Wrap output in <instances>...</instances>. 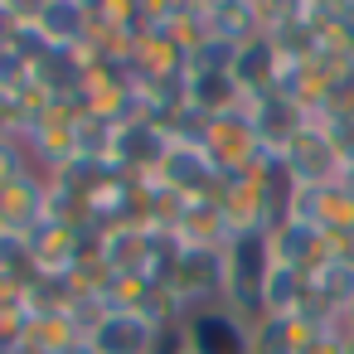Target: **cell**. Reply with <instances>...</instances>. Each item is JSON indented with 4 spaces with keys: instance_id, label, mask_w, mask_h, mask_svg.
Listing matches in <instances>:
<instances>
[{
    "instance_id": "12",
    "label": "cell",
    "mask_w": 354,
    "mask_h": 354,
    "mask_svg": "<svg viewBox=\"0 0 354 354\" xmlns=\"http://www.w3.org/2000/svg\"><path fill=\"white\" fill-rule=\"evenodd\" d=\"M243 112L252 117V127H257V141L267 146V151H281L306 122H310V112L301 107V102H291L286 93H267V97H252V102H243Z\"/></svg>"
},
{
    "instance_id": "7",
    "label": "cell",
    "mask_w": 354,
    "mask_h": 354,
    "mask_svg": "<svg viewBox=\"0 0 354 354\" xmlns=\"http://www.w3.org/2000/svg\"><path fill=\"white\" fill-rule=\"evenodd\" d=\"M25 243H30V252H35V267H39V277H68L73 267H78V257L83 252H93V233L88 228H78V223H64V218H44L35 233H25Z\"/></svg>"
},
{
    "instance_id": "10",
    "label": "cell",
    "mask_w": 354,
    "mask_h": 354,
    "mask_svg": "<svg viewBox=\"0 0 354 354\" xmlns=\"http://www.w3.org/2000/svg\"><path fill=\"white\" fill-rule=\"evenodd\" d=\"M228 78H233V88L243 93V102L277 93V78H281V54H277V44H272L267 35L238 44V59H233V73H228Z\"/></svg>"
},
{
    "instance_id": "18",
    "label": "cell",
    "mask_w": 354,
    "mask_h": 354,
    "mask_svg": "<svg viewBox=\"0 0 354 354\" xmlns=\"http://www.w3.org/2000/svg\"><path fill=\"white\" fill-rule=\"evenodd\" d=\"M185 107H194L199 117H223L243 107V93L233 88V78H185Z\"/></svg>"
},
{
    "instance_id": "9",
    "label": "cell",
    "mask_w": 354,
    "mask_h": 354,
    "mask_svg": "<svg viewBox=\"0 0 354 354\" xmlns=\"http://www.w3.org/2000/svg\"><path fill=\"white\" fill-rule=\"evenodd\" d=\"M88 344L97 354H156L160 349V330L146 315H136V310H112L107 306V315L88 330Z\"/></svg>"
},
{
    "instance_id": "4",
    "label": "cell",
    "mask_w": 354,
    "mask_h": 354,
    "mask_svg": "<svg viewBox=\"0 0 354 354\" xmlns=\"http://www.w3.org/2000/svg\"><path fill=\"white\" fill-rule=\"evenodd\" d=\"M175 136L165 122H151V117H136V122H122L117 127V141H112V165L131 180H146L160 170V160L170 156Z\"/></svg>"
},
{
    "instance_id": "26",
    "label": "cell",
    "mask_w": 354,
    "mask_h": 354,
    "mask_svg": "<svg viewBox=\"0 0 354 354\" xmlns=\"http://www.w3.org/2000/svg\"><path fill=\"white\" fill-rule=\"evenodd\" d=\"M156 354H185V330H180V325L160 330V349H156Z\"/></svg>"
},
{
    "instance_id": "13",
    "label": "cell",
    "mask_w": 354,
    "mask_h": 354,
    "mask_svg": "<svg viewBox=\"0 0 354 354\" xmlns=\"http://www.w3.org/2000/svg\"><path fill=\"white\" fill-rule=\"evenodd\" d=\"M267 243H272V262L296 267V272H306V277L330 257V252H325V233L310 228V223H301V218H281V223L267 233Z\"/></svg>"
},
{
    "instance_id": "20",
    "label": "cell",
    "mask_w": 354,
    "mask_h": 354,
    "mask_svg": "<svg viewBox=\"0 0 354 354\" xmlns=\"http://www.w3.org/2000/svg\"><path fill=\"white\" fill-rule=\"evenodd\" d=\"M306 339V325L296 315H262L252 325V354H296Z\"/></svg>"
},
{
    "instance_id": "17",
    "label": "cell",
    "mask_w": 354,
    "mask_h": 354,
    "mask_svg": "<svg viewBox=\"0 0 354 354\" xmlns=\"http://www.w3.org/2000/svg\"><path fill=\"white\" fill-rule=\"evenodd\" d=\"M83 339V330L73 325L68 310H44V315H30V335H25V349H39V354H64Z\"/></svg>"
},
{
    "instance_id": "22",
    "label": "cell",
    "mask_w": 354,
    "mask_h": 354,
    "mask_svg": "<svg viewBox=\"0 0 354 354\" xmlns=\"http://www.w3.org/2000/svg\"><path fill=\"white\" fill-rule=\"evenodd\" d=\"M35 277H39V267H35L30 243H25V238H15V233H0V281L30 286Z\"/></svg>"
},
{
    "instance_id": "19",
    "label": "cell",
    "mask_w": 354,
    "mask_h": 354,
    "mask_svg": "<svg viewBox=\"0 0 354 354\" xmlns=\"http://www.w3.org/2000/svg\"><path fill=\"white\" fill-rule=\"evenodd\" d=\"M306 296H310V277L277 262L267 277V315H301Z\"/></svg>"
},
{
    "instance_id": "5",
    "label": "cell",
    "mask_w": 354,
    "mask_h": 354,
    "mask_svg": "<svg viewBox=\"0 0 354 354\" xmlns=\"http://www.w3.org/2000/svg\"><path fill=\"white\" fill-rule=\"evenodd\" d=\"M185 354H252V325L238 320L228 306H209L180 320Z\"/></svg>"
},
{
    "instance_id": "11",
    "label": "cell",
    "mask_w": 354,
    "mask_h": 354,
    "mask_svg": "<svg viewBox=\"0 0 354 354\" xmlns=\"http://www.w3.org/2000/svg\"><path fill=\"white\" fill-rule=\"evenodd\" d=\"M35 30L49 39V49H78L83 39H93V6L88 0H39Z\"/></svg>"
},
{
    "instance_id": "14",
    "label": "cell",
    "mask_w": 354,
    "mask_h": 354,
    "mask_svg": "<svg viewBox=\"0 0 354 354\" xmlns=\"http://www.w3.org/2000/svg\"><path fill=\"white\" fill-rule=\"evenodd\" d=\"M257 35H267L257 0H204V39L248 44V39H257Z\"/></svg>"
},
{
    "instance_id": "16",
    "label": "cell",
    "mask_w": 354,
    "mask_h": 354,
    "mask_svg": "<svg viewBox=\"0 0 354 354\" xmlns=\"http://www.w3.org/2000/svg\"><path fill=\"white\" fill-rule=\"evenodd\" d=\"M349 296H354V267H344V262L325 257V262L310 272V301L339 320V310L349 306Z\"/></svg>"
},
{
    "instance_id": "3",
    "label": "cell",
    "mask_w": 354,
    "mask_h": 354,
    "mask_svg": "<svg viewBox=\"0 0 354 354\" xmlns=\"http://www.w3.org/2000/svg\"><path fill=\"white\" fill-rule=\"evenodd\" d=\"M277 160H281V170L291 175L296 189H325V185H339V175H344V156H339V146L320 131V122H306V127L277 151Z\"/></svg>"
},
{
    "instance_id": "27",
    "label": "cell",
    "mask_w": 354,
    "mask_h": 354,
    "mask_svg": "<svg viewBox=\"0 0 354 354\" xmlns=\"http://www.w3.org/2000/svg\"><path fill=\"white\" fill-rule=\"evenodd\" d=\"M339 330H349V335H354V296H349V306L339 310Z\"/></svg>"
},
{
    "instance_id": "21",
    "label": "cell",
    "mask_w": 354,
    "mask_h": 354,
    "mask_svg": "<svg viewBox=\"0 0 354 354\" xmlns=\"http://www.w3.org/2000/svg\"><path fill=\"white\" fill-rule=\"evenodd\" d=\"M233 59H238V44L199 39V44L189 49V73H185V78H228V73H233Z\"/></svg>"
},
{
    "instance_id": "25",
    "label": "cell",
    "mask_w": 354,
    "mask_h": 354,
    "mask_svg": "<svg viewBox=\"0 0 354 354\" xmlns=\"http://www.w3.org/2000/svg\"><path fill=\"white\" fill-rule=\"evenodd\" d=\"M296 354H339V330H306Z\"/></svg>"
},
{
    "instance_id": "24",
    "label": "cell",
    "mask_w": 354,
    "mask_h": 354,
    "mask_svg": "<svg viewBox=\"0 0 354 354\" xmlns=\"http://www.w3.org/2000/svg\"><path fill=\"white\" fill-rule=\"evenodd\" d=\"M25 170H35L25 141H20V136H0V185H10V180L25 175Z\"/></svg>"
},
{
    "instance_id": "28",
    "label": "cell",
    "mask_w": 354,
    "mask_h": 354,
    "mask_svg": "<svg viewBox=\"0 0 354 354\" xmlns=\"http://www.w3.org/2000/svg\"><path fill=\"white\" fill-rule=\"evenodd\" d=\"M339 185H344V189L354 194V160H344V175H339Z\"/></svg>"
},
{
    "instance_id": "1",
    "label": "cell",
    "mask_w": 354,
    "mask_h": 354,
    "mask_svg": "<svg viewBox=\"0 0 354 354\" xmlns=\"http://www.w3.org/2000/svg\"><path fill=\"white\" fill-rule=\"evenodd\" d=\"M272 243L267 233H243L228 243V286H223V306L257 325L267 315V277H272Z\"/></svg>"
},
{
    "instance_id": "15",
    "label": "cell",
    "mask_w": 354,
    "mask_h": 354,
    "mask_svg": "<svg viewBox=\"0 0 354 354\" xmlns=\"http://www.w3.org/2000/svg\"><path fill=\"white\" fill-rule=\"evenodd\" d=\"M146 248H151V233L136 228V223L107 228V233H97V243H93V252L102 257V267H107L112 277H141V267H146Z\"/></svg>"
},
{
    "instance_id": "6",
    "label": "cell",
    "mask_w": 354,
    "mask_h": 354,
    "mask_svg": "<svg viewBox=\"0 0 354 354\" xmlns=\"http://www.w3.org/2000/svg\"><path fill=\"white\" fill-rule=\"evenodd\" d=\"M146 180H156L160 189H170V194H180V199L218 194V165H214V160H209V151H204V146H194V141H175V146H170V156L160 160V170H156V175H146Z\"/></svg>"
},
{
    "instance_id": "8",
    "label": "cell",
    "mask_w": 354,
    "mask_h": 354,
    "mask_svg": "<svg viewBox=\"0 0 354 354\" xmlns=\"http://www.w3.org/2000/svg\"><path fill=\"white\" fill-rule=\"evenodd\" d=\"M49 199H54V189H49L44 170H25L10 185H0V233H15V238L35 233L49 218Z\"/></svg>"
},
{
    "instance_id": "29",
    "label": "cell",
    "mask_w": 354,
    "mask_h": 354,
    "mask_svg": "<svg viewBox=\"0 0 354 354\" xmlns=\"http://www.w3.org/2000/svg\"><path fill=\"white\" fill-rule=\"evenodd\" d=\"M339 354H354V335L349 330H339Z\"/></svg>"
},
{
    "instance_id": "2",
    "label": "cell",
    "mask_w": 354,
    "mask_h": 354,
    "mask_svg": "<svg viewBox=\"0 0 354 354\" xmlns=\"http://www.w3.org/2000/svg\"><path fill=\"white\" fill-rule=\"evenodd\" d=\"M223 286H228V248H180L175 277H170V296L180 301L185 315L223 306Z\"/></svg>"
},
{
    "instance_id": "23",
    "label": "cell",
    "mask_w": 354,
    "mask_h": 354,
    "mask_svg": "<svg viewBox=\"0 0 354 354\" xmlns=\"http://www.w3.org/2000/svg\"><path fill=\"white\" fill-rule=\"evenodd\" d=\"M25 88H35V64L15 49V44H0V97H20Z\"/></svg>"
}]
</instances>
